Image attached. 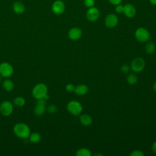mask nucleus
<instances>
[{
  "instance_id": "f257e3e1",
  "label": "nucleus",
  "mask_w": 156,
  "mask_h": 156,
  "mask_svg": "<svg viewBox=\"0 0 156 156\" xmlns=\"http://www.w3.org/2000/svg\"><path fill=\"white\" fill-rule=\"evenodd\" d=\"M13 132L18 138L25 140L28 139L30 133V129L26 124L19 122L14 126Z\"/></svg>"
},
{
  "instance_id": "f03ea898",
  "label": "nucleus",
  "mask_w": 156,
  "mask_h": 156,
  "mask_svg": "<svg viewBox=\"0 0 156 156\" xmlns=\"http://www.w3.org/2000/svg\"><path fill=\"white\" fill-rule=\"evenodd\" d=\"M32 94L37 99L44 98L48 94V87L45 84L39 83L34 86L32 91Z\"/></svg>"
},
{
  "instance_id": "7ed1b4c3",
  "label": "nucleus",
  "mask_w": 156,
  "mask_h": 156,
  "mask_svg": "<svg viewBox=\"0 0 156 156\" xmlns=\"http://www.w3.org/2000/svg\"><path fill=\"white\" fill-rule=\"evenodd\" d=\"M68 111L73 115H79L82 111V106L81 104L77 101H69L66 106Z\"/></svg>"
},
{
  "instance_id": "20e7f679",
  "label": "nucleus",
  "mask_w": 156,
  "mask_h": 156,
  "mask_svg": "<svg viewBox=\"0 0 156 156\" xmlns=\"http://www.w3.org/2000/svg\"><path fill=\"white\" fill-rule=\"evenodd\" d=\"M13 73L12 65L8 62H2L0 64V75L2 77H10Z\"/></svg>"
},
{
  "instance_id": "39448f33",
  "label": "nucleus",
  "mask_w": 156,
  "mask_h": 156,
  "mask_svg": "<svg viewBox=\"0 0 156 156\" xmlns=\"http://www.w3.org/2000/svg\"><path fill=\"white\" fill-rule=\"evenodd\" d=\"M135 36L138 41L140 42H145L149 39L150 34L146 29L144 27H139L136 30Z\"/></svg>"
},
{
  "instance_id": "423d86ee",
  "label": "nucleus",
  "mask_w": 156,
  "mask_h": 156,
  "mask_svg": "<svg viewBox=\"0 0 156 156\" xmlns=\"http://www.w3.org/2000/svg\"><path fill=\"white\" fill-rule=\"evenodd\" d=\"M13 111V105L9 101H2L0 104V113L4 116H10Z\"/></svg>"
},
{
  "instance_id": "0eeeda50",
  "label": "nucleus",
  "mask_w": 156,
  "mask_h": 156,
  "mask_svg": "<svg viewBox=\"0 0 156 156\" xmlns=\"http://www.w3.org/2000/svg\"><path fill=\"white\" fill-rule=\"evenodd\" d=\"M145 66V61L141 57H136L134 58L130 68L135 73L141 71Z\"/></svg>"
},
{
  "instance_id": "6e6552de",
  "label": "nucleus",
  "mask_w": 156,
  "mask_h": 156,
  "mask_svg": "<svg viewBox=\"0 0 156 156\" xmlns=\"http://www.w3.org/2000/svg\"><path fill=\"white\" fill-rule=\"evenodd\" d=\"M100 16V12L97 7H92L88 8L86 13V17L87 20L91 22L96 21Z\"/></svg>"
},
{
  "instance_id": "1a4fd4ad",
  "label": "nucleus",
  "mask_w": 156,
  "mask_h": 156,
  "mask_svg": "<svg viewBox=\"0 0 156 156\" xmlns=\"http://www.w3.org/2000/svg\"><path fill=\"white\" fill-rule=\"evenodd\" d=\"M52 10L56 15L63 13L65 10V3L61 0H56L52 4Z\"/></svg>"
},
{
  "instance_id": "9d476101",
  "label": "nucleus",
  "mask_w": 156,
  "mask_h": 156,
  "mask_svg": "<svg viewBox=\"0 0 156 156\" xmlns=\"http://www.w3.org/2000/svg\"><path fill=\"white\" fill-rule=\"evenodd\" d=\"M118 18L114 13L108 14L105 18V24L108 27H114L118 24Z\"/></svg>"
},
{
  "instance_id": "9b49d317",
  "label": "nucleus",
  "mask_w": 156,
  "mask_h": 156,
  "mask_svg": "<svg viewBox=\"0 0 156 156\" xmlns=\"http://www.w3.org/2000/svg\"><path fill=\"white\" fill-rule=\"evenodd\" d=\"M82 32L79 27H73L68 32V37L72 40H77L82 37Z\"/></svg>"
},
{
  "instance_id": "f8f14e48",
  "label": "nucleus",
  "mask_w": 156,
  "mask_h": 156,
  "mask_svg": "<svg viewBox=\"0 0 156 156\" xmlns=\"http://www.w3.org/2000/svg\"><path fill=\"white\" fill-rule=\"evenodd\" d=\"M124 14L127 18H133L136 14V9L131 4H126L124 5Z\"/></svg>"
},
{
  "instance_id": "ddd939ff",
  "label": "nucleus",
  "mask_w": 156,
  "mask_h": 156,
  "mask_svg": "<svg viewBox=\"0 0 156 156\" xmlns=\"http://www.w3.org/2000/svg\"><path fill=\"white\" fill-rule=\"evenodd\" d=\"M88 91V87L84 84H80L75 87L74 92L77 95H84Z\"/></svg>"
},
{
  "instance_id": "4468645a",
  "label": "nucleus",
  "mask_w": 156,
  "mask_h": 156,
  "mask_svg": "<svg viewBox=\"0 0 156 156\" xmlns=\"http://www.w3.org/2000/svg\"><path fill=\"white\" fill-rule=\"evenodd\" d=\"M79 121L82 125L85 126H90V124H91L93 121L91 117L88 114L81 115L79 117Z\"/></svg>"
},
{
  "instance_id": "2eb2a0df",
  "label": "nucleus",
  "mask_w": 156,
  "mask_h": 156,
  "mask_svg": "<svg viewBox=\"0 0 156 156\" xmlns=\"http://www.w3.org/2000/svg\"><path fill=\"white\" fill-rule=\"evenodd\" d=\"M13 10L15 13L17 14H21L25 10V7L21 2L16 1L13 4Z\"/></svg>"
},
{
  "instance_id": "dca6fc26",
  "label": "nucleus",
  "mask_w": 156,
  "mask_h": 156,
  "mask_svg": "<svg viewBox=\"0 0 156 156\" xmlns=\"http://www.w3.org/2000/svg\"><path fill=\"white\" fill-rule=\"evenodd\" d=\"M2 87L7 91H10L14 88V83L12 80L6 79L2 82Z\"/></svg>"
},
{
  "instance_id": "f3484780",
  "label": "nucleus",
  "mask_w": 156,
  "mask_h": 156,
  "mask_svg": "<svg viewBox=\"0 0 156 156\" xmlns=\"http://www.w3.org/2000/svg\"><path fill=\"white\" fill-rule=\"evenodd\" d=\"M46 110V105L37 104L36 107L34 108V113L35 115L40 116L43 115L45 113Z\"/></svg>"
},
{
  "instance_id": "a211bd4d",
  "label": "nucleus",
  "mask_w": 156,
  "mask_h": 156,
  "mask_svg": "<svg viewBox=\"0 0 156 156\" xmlns=\"http://www.w3.org/2000/svg\"><path fill=\"white\" fill-rule=\"evenodd\" d=\"M28 139H29V141L32 143H37L41 140V135L38 132L30 133Z\"/></svg>"
},
{
  "instance_id": "6ab92c4d",
  "label": "nucleus",
  "mask_w": 156,
  "mask_h": 156,
  "mask_svg": "<svg viewBox=\"0 0 156 156\" xmlns=\"http://www.w3.org/2000/svg\"><path fill=\"white\" fill-rule=\"evenodd\" d=\"M13 103L16 106L18 107H21L25 105L26 101L23 97L18 96L15 98V99L13 100Z\"/></svg>"
},
{
  "instance_id": "aec40b11",
  "label": "nucleus",
  "mask_w": 156,
  "mask_h": 156,
  "mask_svg": "<svg viewBox=\"0 0 156 156\" xmlns=\"http://www.w3.org/2000/svg\"><path fill=\"white\" fill-rule=\"evenodd\" d=\"M145 50H146V52L149 54H153L155 50V46L154 43L152 42L147 43L146 44Z\"/></svg>"
},
{
  "instance_id": "412c9836",
  "label": "nucleus",
  "mask_w": 156,
  "mask_h": 156,
  "mask_svg": "<svg viewBox=\"0 0 156 156\" xmlns=\"http://www.w3.org/2000/svg\"><path fill=\"white\" fill-rule=\"evenodd\" d=\"M77 156H90L91 152L87 148H81L77 150L76 152Z\"/></svg>"
},
{
  "instance_id": "4be33fe9",
  "label": "nucleus",
  "mask_w": 156,
  "mask_h": 156,
  "mask_svg": "<svg viewBox=\"0 0 156 156\" xmlns=\"http://www.w3.org/2000/svg\"><path fill=\"white\" fill-rule=\"evenodd\" d=\"M138 79L135 74L130 73L127 77V81L130 85H134L137 82Z\"/></svg>"
},
{
  "instance_id": "5701e85b",
  "label": "nucleus",
  "mask_w": 156,
  "mask_h": 156,
  "mask_svg": "<svg viewBox=\"0 0 156 156\" xmlns=\"http://www.w3.org/2000/svg\"><path fill=\"white\" fill-rule=\"evenodd\" d=\"M46 110L48 112V113H49L51 114H54V113H55L57 112V107L55 105L51 104V105H49L47 107Z\"/></svg>"
},
{
  "instance_id": "b1692460",
  "label": "nucleus",
  "mask_w": 156,
  "mask_h": 156,
  "mask_svg": "<svg viewBox=\"0 0 156 156\" xmlns=\"http://www.w3.org/2000/svg\"><path fill=\"white\" fill-rule=\"evenodd\" d=\"M83 4L87 7L90 8L94 5L95 1L94 0H83Z\"/></svg>"
},
{
  "instance_id": "393cba45",
  "label": "nucleus",
  "mask_w": 156,
  "mask_h": 156,
  "mask_svg": "<svg viewBox=\"0 0 156 156\" xmlns=\"http://www.w3.org/2000/svg\"><path fill=\"white\" fill-rule=\"evenodd\" d=\"M130 155L131 156H143L144 153L140 150H134L131 152Z\"/></svg>"
},
{
  "instance_id": "a878e982",
  "label": "nucleus",
  "mask_w": 156,
  "mask_h": 156,
  "mask_svg": "<svg viewBox=\"0 0 156 156\" xmlns=\"http://www.w3.org/2000/svg\"><path fill=\"white\" fill-rule=\"evenodd\" d=\"M115 10L118 13H122L124 12V5L121 4H118L116 5Z\"/></svg>"
},
{
  "instance_id": "bb28decb",
  "label": "nucleus",
  "mask_w": 156,
  "mask_h": 156,
  "mask_svg": "<svg viewBox=\"0 0 156 156\" xmlns=\"http://www.w3.org/2000/svg\"><path fill=\"white\" fill-rule=\"evenodd\" d=\"M121 70L123 73H127L130 70V67L127 64H125L121 66Z\"/></svg>"
},
{
  "instance_id": "cd10ccee",
  "label": "nucleus",
  "mask_w": 156,
  "mask_h": 156,
  "mask_svg": "<svg viewBox=\"0 0 156 156\" xmlns=\"http://www.w3.org/2000/svg\"><path fill=\"white\" fill-rule=\"evenodd\" d=\"M65 88H66V91H68L69 92H72V91H74V88H75V86L72 83H68L66 85Z\"/></svg>"
},
{
  "instance_id": "c85d7f7f",
  "label": "nucleus",
  "mask_w": 156,
  "mask_h": 156,
  "mask_svg": "<svg viewBox=\"0 0 156 156\" xmlns=\"http://www.w3.org/2000/svg\"><path fill=\"white\" fill-rule=\"evenodd\" d=\"M46 99H44V98H42V99H37V104L46 105Z\"/></svg>"
},
{
  "instance_id": "c756f323",
  "label": "nucleus",
  "mask_w": 156,
  "mask_h": 156,
  "mask_svg": "<svg viewBox=\"0 0 156 156\" xmlns=\"http://www.w3.org/2000/svg\"><path fill=\"white\" fill-rule=\"evenodd\" d=\"M109 2L112 4V5H117L118 4H120L122 2V0H108Z\"/></svg>"
},
{
  "instance_id": "7c9ffc66",
  "label": "nucleus",
  "mask_w": 156,
  "mask_h": 156,
  "mask_svg": "<svg viewBox=\"0 0 156 156\" xmlns=\"http://www.w3.org/2000/svg\"><path fill=\"white\" fill-rule=\"evenodd\" d=\"M152 151L156 154V141L154 143V144H152Z\"/></svg>"
},
{
  "instance_id": "2f4dec72",
  "label": "nucleus",
  "mask_w": 156,
  "mask_h": 156,
  "mask_svg": "<svg viewBox=\"0 0 156 156\" xmlns=\"http://www.w3.org/2000/svg\"><path fill=\"white\" fill-rule=\"evenodd\" d=\"M152 5H156V0H149Z\"/></svg>"
},
{
  "instance_id": "473e14b6",
  "label": "nucleus",
  "mask_w": 156,
  "mask_h": 156,
  "mask_svg": "<svg viewBox=\"0 0 156 156\" xmlns=\"http://www.w3.org/2000/svg\"><path fill=\"white\" fill-rule=\"evenodd\" d=\"M153 88L154 90V91L156 92V82L154 83V85H153Z\"/></svg>"
},
{
  "instance_id": "72a5a7b5",
  "label": "nucleus",
  "mask_w": 156,
  "mask_h": 156,
  "mask_svg": "<svg viewBox=\"0 0 156 156\" xmlns=\"http://www.w3.org/2000/svg\"><path fill=\"white\" fill-rule=\"evenodd\" d=\"M94 155H102V154H94Z\"/></svg>"
},
{
  "instance_id": "f704fd0d",
  "label": "nucleus",
  "mask_w": 156,
  "mask_h": 156,
  "mask_svg": "<svg viewBox=\"0 0 156 156\" xmlns=\"http://www.w3.org/2000/svg\"><path fill=\"white\" fill-rule=\"evenodd\" d=\"M1 80H2V76L0 75V83L1 82Z\"/></svg>"
}]
</instances>
